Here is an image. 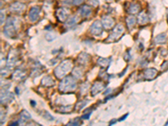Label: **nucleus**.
I'll return each mask as SVG.
<instances>
[{
  "mask_svg": "<svg viewBox=\"0 0 168 126\" xmlns=\"http://www.w3.org/2000/svg\"><path fill=\"white\" fill-rule=\"evenodd\" d=\"M40 9L39 7H32L30 11L29 14V17H30V20L32 22H35L39 19L40 17Z\"/></svg>",
  "mask_w": 168,
  "mask_h": 126,
  "instance_id": "obj_4",
  "label": "nucleus"
},
{
  "mask_svg": "<svg viewBox=\"0 0 168 126\" xmlns=\"http://www.w3.org/2000/svg\"><path fill=\"white\" fill-rule=\"evenodd\" d=\"M11 10L14 11V12H21L25 9V6L24 4H21V3H14L9 7Z\"/></svg>",
  "mask_w": 168,
  "mask_h": 126,
  "instance_id": "obj_9",
  "label": "nucleus"
},
{
  "mask_svg": "<svg viewBox=\"0 0 168 126\" xmlns=\"http://www.w3.org/2000/svg\"><path fill=\"white\" fill-rule=\"evenodd\" d=\"M68 14H69V12L65 8H61L56 11V16L59 19V20L61 21L66 20L67 18L68 17Z\"/></svg>",
  "mask_w": 168,
  "mask_h": 126,
  "instance_id": "obj_6",
  "label": "nucleus"
},
{
  "mask_svg": "<svg viewBox=\"0 0 168 126\" xmlns=\"http://www.w3.org/2000/svg\"><path fill=\"white\" fill-rule=\"evenodd\" d=\"M84 0H73V4L75 5H79V4H82Z\"/></svg>",
  "mask_w": 168,
  "mask_h": 126,
  "instance_id": "obj_20",
  "label": "nucleus"
},
{
  "mask_svg": "<svg viewBox=\"0 0 168 126\" xmlns=\"http://www.w3.org/2000/svg\"><path fill=\"white\" fill-rule=\"evenodd\" d=\"M77 17L76 16H73V17H71L69 18L68 19L66 22V25L68 26V27H72V26H73V25H76V23H77Z\"/></svg>",
  "mask_w": 168,
  "mask_h": 126,
  "instance_id": "obj_15",
  "label": "nucleus"
},
{
  "mask_svg": "<svg viewBox=\"0 0 168 126\" xmlns=\"http://www.w3.org/2000/svg\"><path fill=\"white\" fill-rule=\"evenodd\" d=\"M166 40V35L165 34H160L156 36V38L155 40L156 43H164Z\"/></svg>",
  "mask_w": 168,
  "mask_h": 126,
  "instance_id": "obj_16",
  "label": "nucleus"
},
{
  "mask_svg": "<svg viewBox=\"0 0 168 126\" xmlns=\"http://www.w3.org/2000/svg\"><path fill=\"white\" fill-rule=\"evenodd\" d=\"M46 79H47V77H46V78L43 80V83L45 84V85H47V83L46 82ZM53 83H54V82H53V80L51 79V77H49V79H48V86H50V85H52Z\"/></svg>",
  "mask_w": 168,
  "mask_h": 126,
  "instance_id": "obj_19",
  "label": "nucleus"
},
{
  "mask_svg": "<svg viewBox=\"0 0 168 126\" xmlns=\"http://www.w3.org/2000/svg\"><path fill=\"white\" fill-rule=\"evenodd\" d=\"M76 88V82L72 77H66L60 84V90L63 92H68L73 90Z\"/></svg>",
  "mask_w": 168,
  "mask_h": 126,
  "instance_id": "obj_1",
  "label": "nucleus"
},
{
  "mask_svg": "<svg viewBox=\"0 0 168 126\" xmlns=\"http://www.w3.org/2000/svg\"><path fill=\"white\" fill-rule=\"evenodd\" d=\"M71 68L72 63L70 61H65L56 69V75L58 77H62L71 70Z\"/></svg>",
  "mask_w": 168,
  "mask_h": 126,
  "instance_id": "obj_3",
  "label": "nucleus"
},
{
  "mask_svg": "<svg viewBox=\"0 0 168 126\" xmlns=\"http://www.w3.org/2000/svg\"><path fill=\"white\" fill-rule=\"evenodd\" d=\"M126 22H127V25L129 26V28L132 29L135 25L136 19L134 16H130V17H128V19H126Z\"/></svg>",
  "mask_w": 168,
  "mask_h": 126,
  "instance_id": "obj_14",
  "label": "nucleus"
},
{
  "mask_svg": "<svg viewBox=\"0 0 168 126\" xmlns=\"http://www.w3.org/2000/svg\"><path fill=\"white\" fill-rule=\"evenodd\" d=\"M21 115L24 117V119H30V118H31V116H30V114H29L28 112L27 111H23L22 112V114H21Z\"/></svg>",
  "mask_w": 168,
  "mask_h": 126,
  "instance_id": "obj_18",
  "label": "nucleus"
},
{
  "mask_svg": "<svg viewBox=\"0 0 168 126\" xmlns=\"http://www.w3.org/2000/svg\"><path fill=\"white\" fill-rule=\"evenodd\" d=\"M156 75V70L155 69H147L145 72V76L148 79H151V78H153Z\"/></svg>",
  "mask_w": 168,
  "mask_h": 126,
  "instance_id": "obj_12",
  "label": "nucleus"
},
{
  "mask_svg": "<svg viewBox=\"0 0 168 126\" xmlns=\"http://www.w3.org/2000/svg\"><path fill=\"white\" fill-rule=\"evenodd\" d=\"M4 17H5V14L4 13H3V11L1 12V24H3V22L4 20Z\"/></svg>",
  "mask_w": 168,
  "mask_h": 126,
  "instance_id": "obj_21",
  "label": "nucleus"
},
{
  "mask_svg": "<svg viewBox=\"0 0 168 126\" xmlns=\"http://www.w3.org/2000/svg\"><path fill=\"white\" fill-rule=\"evenodd\" d=\"M92 34L95 35H100L102 34V25L99 21H95L90 28Z\"/></svg>",
  "mask_w": 168,
  "mask_h": 126,
  "instance_id": "obj_5",
  "label": "nucleus"
},
{
  "mask_svg": "<svg viewBox=\"0 0 168 126\" xmlns=\"http://www.w3.org/2000/svg\"><path fill=\"white\" fill-rule=\"evenodd\" d=\"M16 24H17V20L15 19L10 18L7 21V24L4 27V34L9 37H11L15 34V30H16Z\"/></svg>",
  "mask_w": 168,
  "mask_h": 126,
  "instance_id": "obj_2",
  "label": "nucleus"
},
{
  "mask_svg": "<svg viewBox=\"0 0 168 126\" xmlns=\"http://www.w3.org/2000/svg\"><path fill=\"white\" fill-rule=\"evenodd\" d=\"M140 5L139 4H132L131 5H130V13H133V14H135V13H137L138 11L140 10Z\"/></svg>",
  "mask_w": 168,
  "mask_h": 126,
  "instance_id": "obj_17",
  "label": "nucleus"
},
{
  "mask_svg": "<svg viewBox=\"0 0 168 126\" xmlns=\"http://www.w3.org/2000/svg\"><path fill=\"white\" fill-rule=\"evenodd\" d=\"M114 25V20L111 17L105 16V17L103 18V25L104 26L105 28H111Z\"/></svg>",
  "mask_w": 168,
  "mask_h": 126,
  "instance_id": "obj_8",
  "label": "nucleus"
},
{
  "mask_svg": "<svg viewBox=\"0 0 168 126\" xmlns=\"http://www.w3.org/2000/svg\"><path fill=\"white\" fill-rule=\"evenodd\" d=\"M138 22L140 23V25H144V24H146L148 22V17L145 13H140L138 18Z\"/></svg>",
  "mask_w": 168,
  "mask_h": 126,
  "instance_id": "obj_13",
  "label": "nucleus"
},
{
  "mask_svg": "<svg viewBox=\"0 0 168 126\" xmlns=\"http://www.w3.org/2000/svg\"><path fill=\"white\" fill-rule=\"evenodd\" d=\"M123 32H124V27H123V25H117L115 29L114 30L112 35L109 36V40H114V39L119 38V36L122 35Z\"/></svg>",
  "mask_w": 168,
  "mask_h": 126,
  "instance_id": "obj_7",
  "label": "nucleus"
},
{
  "mask_svg": "<svg viewBox=\"0 0 168 126\" xmlns=\"http://www.w3.org/2000/svg\"><path fill=\"white\" fill-rule=\"evenodd\" d=\"M103 88V85L101 82H97L93 85V87L92 88V92H93V95H95L96 93H98L101 91L102 89Z\"/></svg>",
  "mask_w": 168,
  "mask_h": 126,
  "instance_id": "obj_11",
  "label": "nucleus"
},
{
  "mask_svg": "<svg viewBox=\"0 0 168 126\" xmlns=\"http://www.w3.org/2000/svg\"><path fill=\"white\" fill-rule=\"evenodd\" d=\"M71 124H73V125H77V124H79V122H78V120L77 119H76V120H74V121H72V122L70 123Z\"/></svg>",
  "mask_w": 168,
  "mask_h": 126,
  "instance_id": "obj_22",
  "label": "nucleus"
},
{
  "mask_svg": "<svg viewBox=\"0 0 168 126\" xmlns=\"http://www.w3.org/2000/svg\"><path fill=\"white\" fill-rule=\"evenodd\" d=\"M79 12H80L81 15H82V17H87V16H88L89 14H91L92 9L91 8L89 7V6H88V5H84L83 7L81 9Z\"/></svg>",
  "mask_w": 168,
  "mask_h": 126,
  "instance_id": "obj_10",
  "label": "nucleus"
}]
</instances>
